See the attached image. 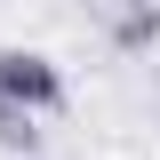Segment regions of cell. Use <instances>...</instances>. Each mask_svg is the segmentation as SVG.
<instances>
[{
	"mask_svg": "<svg viewBox=\"0 0 160 160\" xmlns=\"http://www.w3.org/2000/svg\"><path fill=\"white\" fill-rule=\"evenodd\" d=\"M0 96L16 104V112H56L64 104V72H56V56H40V48H0Z\"/></svg>",
	"mask_w": 160,
	"mask_h": 160,
	"instance_id": "1",
	"label": "cell"
},
{
	"mask_svg": "<svg viewBox=\"0 0 160 160\" xmlns=\"http://www.w3.org/2000/svg\"><path fill=\"white\" fill-rule=\"evenodd\" d=\"M104 32H112L120 56H152V48H160V8H152V0H120L112 16H104Z\"/></svg>",
	"mask_w": 160,
	"mask_h": 160,
	"instance_id": "2",
	"label": "cell"
},
{
	"mask_svg": "<svg viewBox=\"0 0 160 160\" xmlns=\"http://www.w3.org/2000/svg\"><path fill=\"white\" fill-rule=\"evenodd\" d=\"M0 152H8V160H40V120L16 112L8 96H0Z\"/></svg>",
	"mask_w": 160,
	"mask_h": 160,
	"instance_id": "3",
	"label": "cell"
}]
</instances>
